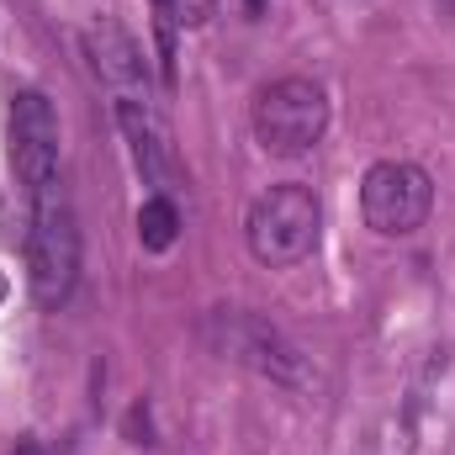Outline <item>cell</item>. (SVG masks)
<instances>
[{"label": "cell", "instance_id": "6da1fadb", "mask_svg": "<svg viewBox=\"0 0 455 455\" xmlns=\"http://www.w3.org/2000/svg\"><path fill=\"white\" fill-rule=\"evenodd\" d=\"M27 281L43 313H59L80 281V223L64 175L27 191Z\"/></svg>", "mask_w": 455, "mask_h": 455}, {"label": "cell", "instance_id": "7a4b0ae2", "mask_svg": "<svg viewBox=\"0 0 455 455\" xmlns=\"http://www.w3.org/2000/svg\"><path fill=\"white\" fill-rule=\"evenodd\" d=\"M202 339L212 355H223L233 365L254 371L259 381L270 387H286V392H313L318 387V371L313 360L302 355V344L291 334H281L270 318L259 313H243V307H212L202 318Z\"/></svg>", "mask_w": 455, "mask_h": 455}, {"label": "cell", "instance_id": "3957f363", "mask_svg": "<svg viewBox=\"0 0 455 455\" xmlns=\"http://www.w3.org/2000/svg\"><path fill=\"white\" fill-rule=\"evenodd\" d=\"M318 228H323L318 191L302 186V180H281V186L254 196V207L243 218V238H249V254L259 265L286 270V265H302L318 249Z\"/></svg>", "mask_w": 455, "mask_h": 455}, {"label": "cell", "instance_id": "277c9868", "mask_svg": "<svg viewBox=\"0 0 455 455\" xmlns=\"http://www.w3.org/2000/svg\"><path fill=\"white\" fill-rule=\"evenodd\" d=\"M254 143L275 159H302L307 148H318L323 127H329V91L307 75H286L270 80L254 96Z\"/></svg>", "mask_w": 455, "mask_h": 455}, {"label": "cell", "instance_id": "5b68a950", "mask_svg": "<svg viewBox=\"0 0 455 455\" xmlns=\"http://www.w3.org/2000/svg\"><path fill=\"white\" fill-rule=\"evenodd\" d=\"M435 212V180L408 159H381L360 180V218L381 238H408Z\"/></svg>", "mask_w": 455, "mask_h": 455}, {"label": "cell", "instance_id": "8992f818", "mask_svg": "<svg viewBox=\"0 0 455 455\" xmlns=\"http://www.w3.org/2000/svg\"><path fill=\"white\" fill-rule=\"evenodd\" d=\"M11 159H16L21 191L64 175L59 170V112L43 91H16L11 101Z\"/></svg>", "mask_w": 455, "mask_h": 455}, {"label": "cell", "instance_id": "52a82bcc", "mask_svg": "<svg viewBox=\"0 0 455 455\" xmlns=\"http://www.w3.org/2000/svg\"><path fill=\"white\" fill-rule=\"evenodd\" d=\"M112 112L127 148H132V164H138L143 186H154V196H170V186H175V148H170V127H164L159 107L148 96H112Z\"/></svg>", "mask_w": 455, "mask_h": 455}, {"label": "cell", "instance_id": "ba28073f", "mask_svg": "<svg viewBox=\"0 0 455 455\" xmlns=\"http://www.w3.org/2000/svg\"><path fill=\"white\" fill-rule=\"evenodd\" d=\"M85 53L96 64V75L112 85V96H148V69H143V48L138 37L116 21V16H96L85 27Z\"/></svg>", "mask_w": 455, "mask_h": 455}, {"label": "cell", "instance_id": "9c48e42d", "mask_svg": "<svg viewBox=\"0 0 455 455\" xmlns=\"http://www.w3.org/2000/svg\"><path fill=\"white\" fill-rule=\"evenodd\" d=\"M175 238H180V207L170 196H148L138 207V243L148 254H164V249H175Z\"/></svg>", "mask_w": 455, "mask_h": 455}, {"label": "cell", "instance_id": "30bf717a", "mask_svg": "<svg viewBox=\"0 0 455 455\" xmlns=\"http://www.w3.org/2000/svg\"><path fill=\"white\" fill-rule=\"evenodd\" d=\"M212 5H218V0H154L164 69H170V53H175V27H202V21H212Z\"/></svg>", "mask_w": 455, "mask_h": 455}, {"label": "cell", "instance_id": "8fae6325", "mask_svg": "<svg viewBox=\"0 0 455 455\" xmlns=\"http://www.w3.org/2000/svg\"><path fill=\"white\" fill-rule=\"evenodd\" d=\"M259 5H265V0H249V11H259Z\"/></svg>", "mask_w": 455, "mask_h": 455}, {"label": "cell", "instance_id": "7c38bea8", "mask_svg": "<svg viewBox=\"0 0 455 455\" xmlns=\"http://www.w3.org/2000/svg\"><path fill=\"white\" fill-rule=\"evenodd\" d=\"M0 302H5V275H0Z\"/></svg>", "mask_w": 455, "mask_h": 455}]
</instances>
